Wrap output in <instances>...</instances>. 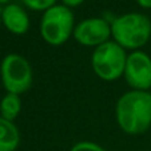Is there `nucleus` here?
Returning a JSON list of instances; mask_svg holds the SVG:
<instances>
[{
    "label": "nucleus",
    "instance_id": "obj_15",
    "mask_svg": "<svg viewBox=\"0 0 151 151\" xmlns=\"http://www.w3.org/2000/svg\"><path fill=\"white\" fill-rule=\"evenodd\" d=\"M9 1L11 0H0V6H7V4H9Z\"/></svg>",
    "mask_w": 151,
    "mask_h": 151
},
{
    "label": "nucleus",
    "instance_id": "obj_4",
    "mask_svg": "<svg viewBox=\"0 0 151 151\" xmlns=\"http://www.w3.org/2000/svg\"><path fill=\"white\" fill-rule=\"evenodd\" d=\"M127 55V51L111 39L94 48L91 55V68L100 80L115 82L123 78Z\"/></svg>",
    "mask_w": 151,
    "mask_h": 151
},
{
    "label": "nucleus",
    "instance_id": "obj_10",
    "mask_svg": "<svg viewBox=\"0 0 151 151\" xmlns=\"http://www.w3.org/2000/svg\"><path fill=\"white\" fill-rule=\"evenodd\" d=\"M22 107H23L22 95L6 92V95L0 100V116L15 122V119L22 112Z\"/></svg>",
    "mask_w": 151,
    "mask_h": 151
},
{
    "label": "nucleus",
    "instance_id": "obj_1",
    "mask_svg": "<svg viewBox=\"0 0 151 151\" xmlns=\"http://www.w3.org/2000/svg\"><path fill=\"white\" fill-rule=\"evenodd\" d=\"M115 119L124 134L140 135L151 127V91L128 90L115 104Z\"/></svg>",
    "mask_w": 151,
    "mask_h": 151
},
{
    "label": "nucleus",
    "instance_id": "obj_13",
    "mask_svg": "<svg viewBox=\"0 0 151 151\" xmlns=\"http://www.w3.org/2000/svg\"><path fill=\"white\" fill-rule=\"evenodd\" d=\"M84 1L86 0H62V4L68 7V8H75V7L82 6Z\"/></svg>",
    "mask_w": 151,
    "mask_h": 151
},
{
    "label": "nucleus",
    "instance_id": "obj_5",
    "mask_svg": "<svg viewBox=\"0 0 151 151\" xmlns=\"http://www.w3.org/2000/svg\"><path fill=\"white\" fill-rule=\"evenodd\" d=\"M0 80L6 92L22 95L32 87L34 71L29 62L20 54H7L0 63Z\"/></svg>",
    "mask_w": 151,
    "mask_h": 151
},
{
    "label": "nucleus",
    "instance_id": "obj_11",
    "mask_svg": "<svg viewBox=\"0 0 151 151\" xmlns=\"http://www.w3.org/2000/svg\"><path fill=\"white\" fill-rule=\"evenodd\" d=\"M22 1L28 9L39 12H46L47 9L58 4V0H22Z\"/></svg>",
    "mask_w": 151,
    "mask_h": 151
},
{
    "label": "nucleus",
    "instance_id": "obj_9",
    "mask_svg": "<svg viewBox=\"0 0 151 151\" xmlns=\"http://www.w3.org/2000/svg\"><path fill=\"white\" fill-rule=\"evenodd\" d=\"M20 131L15 122L0 116V151H17Z\"/></svg>",
    "mask_w": 151,
    "mask_h": 151
},
{
    "label": "nucleus",
    "instance_id": "obj_14",
    "mask_svg": "<svg viewBox=\"0 0 151 151\" xmlns=\"http://www.w3.org/2000/svg\"><path fill=\"white\" fill-rule=\"evenodd\" d=\"M139 7L145 9H151V0H135Z\"/></svg>",
    "mask_w": 151,
    "mask_h": 151
},
{
    "label": "nucleus",
    "instance_id": "obj_12",
    "mask_svg": "<svg viewBox=\"0 0 151 151\" xmlns=\"http://www.w3.org/2000/svg\"><path fill=\"white\" fill-rule=\"evenodd\" d=\"M70 151H107L104 147H102L100 145L95 142H91V140H80V142H76Z\"/></svg>",
    "mask_w": 151,
    "mask_h": 151
},
{
    "label": "nucleus",
    "instance_id": "obj_8",
    "mask_svg": "<svg viewBox=\"0 0 151 151\" xmlns=\"http://www.w3.org/2000/svg\"><path fill=\"white\" fill-rule=\"evenodd\" d=\"M1 24L9 34L16 36L26 35L31 26L27 11L15 3H9L1 8Z\"/></svg>",
    "mask_w": 151,
    "mask_h": 151
},
{
    "label": "nucleus",
    "instance_id": "obj_7",
    "mask_svg": "<svg viewBox=\"0 0 151 151\" xmlns=\"http://www.w3.org/2000/svg\"><path fill=\"white\" fill-rule=\"evenodd\" d=\"M130 90L150 91L151 90V58L142 50L128 52L123 74Z\"/></svg>",
    "mask_w": 151,
    "mask_h": 151
},
{
    "label": "nucleus",
    "instance_id": "obj_2",
    "mask_svg": "<svg viewBox=\"0 0 151 151\" xmlns=\"http://www.w3.org/2000/svg\"><path fill=\"white\" fill-rule=\"evenodd\" d=\"M111 37L126 51L142 50L151 39V20L140 12H127L110 22Z\"/></svg>",
    "mask_w": 151,
    "mask_h": 151
},
{
    "label": "nucleus",
    "instance_id": "obj_16",
    "mask_svg": "<svg viewBox=\"0 0 151 151\" xmlns=\"http://www.w3.org/2000/svg\"><path fill=\"white\" fill-rule=\"evenodd\" d=\"M0 23H1V7H0Z\"/></svg>",
    "mask_w": 151,
    "mask_h": 151
},
{
    "label": "nucleus",
    "instance_id": "obj_3",
    "mask_svg": "<svg viewBox=\"0 0 151 151\" xmlns=\"http://www.w3.org/2000/svg\"><path fill=\"white\" fill-rule=\"evenodd\" d=\"M75 16L71 8L56 4L43 12L39 24L40 36L52 47H60L66 44L72 36L75 29Z\"/></svg>",
    "mask_w": 151,
    "mask_h": 151
},
{
    "label": "nucleus",
    "instance_id": "obj_6",
    "mask_svg": "<svg viewBox=\"0 0 151 151\" xmlns=\"http://www.w3.org/2000/svg\"><path fill=\"white\" fill-rule=\"evenodd\" d=\"M72 37L83 47L102 46L111 40V23L104 17H87L76 23Z\"/></svg>",
    "mask_w": 151,
    "mask_h": 151
}]
</instances>
